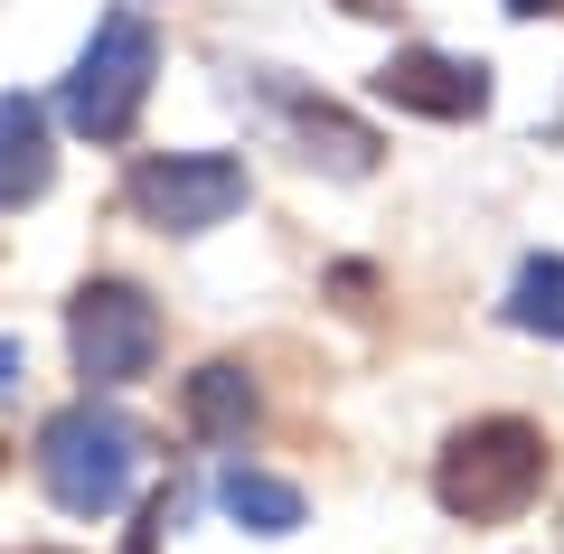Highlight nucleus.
<instances>
[{
    "mask_svg": "<svg viewBox=\"0 0 564 554\" xmlns=\"http://www.w3.org/2000/svg\"><path fill=\"white\" fill-rule=\"evenodd\" d=\"M508 329L564 338V254H536L518 282H508Z\"/></svg>",
    "mask_w": 564,
    "mask_h": 554,
    "instance_id": "obj_10",
    "label": "nucleus"
},
{
    "mask_svg": "<svg viewBox=\"0 0 564 554\" xmlns=\"http://www.w3.org/2000/svg\"><path fill=\"white\" fill-rule=\"evenodd\" d=\"M151 76H161V29L141 20V10H113V20H95V39H85L57 113L76 122L85 141H122L141 122V104H151Z\"/></svg>",
    "mask_w": 564,
    "mask_h": 554,
    "instance_id": "obj_3",
    "label": "nucleus"
},
{
    "mask_svg": "<svg viewBox=\"0 0 564 554\" xmlns=\"http://www.w3.org/2000/svg\"><path fill=\"white\" fill-rule=\"evenodd\" d=\"M20 377H29V357L10 348V338H0V395H10V385H20Z\"/></svg>",
    "mask_w": 564,
    "mask_h": 554,
    "instance_id": "obj_12",
    "label": "nucleus"
},
{
    "mask_svg": "<svg viewBox=\"0 0 564 554\" xmlns=\"http://www.w3.org/2000/svg\"><path fill=\"white\" fill-rule=\"evenodd\" d=\"M180 404H188V433H198V442H245V433H254V414H263L254 377H245L236 357H207L198 377L180 385Z\"/></svg>",
    "mask_w": 564,
    "mask_h": 554,
    "instance_id": "obj_8",
    "label": "nucleus"
},
{
    "mask_svg": "<svg viewBox=\"0 0 564 554\" xmlns=\"http://www.w3.org/2000/svg\"><path fill=\"white\" fill-rule=\"evenodd\" d=\"M161 526H170V498H151V508H141V526H132V545H122V554H151V545H161Z\"/></svg>",
    "mask_w": 564,
    "mask_h": 554,
    "instance_id": "obj_11",
    "label": "nucleus"
},
{
    "mask_svg": "<svg viewBox=\"0 0 564 554\" xmlns=\"http://www.w3.org/2000/svg\"><path fill=\"white\" fill-rule=\"evenodd\" d=\"M217 508L236 517L245 535H292V526H302V489H292V479H273V470H245V460L217 479Z\"/></svg>",
    "mask_w": 564,
    "mask_h": 554,
    "instance_id": "obj_9",
    "label": "nucleus"
},
{
    "mask_svg": "<svg viewBox=\"0 0 564 554\" xmlns=\"http://www.w3.org/2000/svg\"><path fill=\"white\" fill-rule=\"evenodd\" d=\"M122 198H132L141 226H161V236H207V226H226L254 198V178L226 151H151V160H132Z\"/></svg>",
    "mask_w": 564,
    "mask_h": 554,
    "instance_id": "obj_4",
    "label": "nucleus"
},
{
    "mask_svg": "<svg viewBox=\"0 0 564 554\" xmlns=\"http://www.w3.org/2000/svg\"><path fill=\"white\" fill-rule=\"evenodd\" d=\"M339 10H358V20H367V10H386V0H339Z\"/></svg>",
    "mask_w": 564,
    "mask_h": 554,
    "instance_id": "obj_14",
    "label": "nucleus"
},
{
    "mask_svg": "<svg viewBox=\"0 0 564 554\" xmlns=\"http://www.w3.org/2000/svg\"><path fill=\"white\" fill-rule=\"evenodd\" d=\"M66 348H76V377L85 385H141L161 367V311L141 282H85L66 301Z\"/></svg>",
    "mask_w": 564,
    "mask_h": 554,
    "instance_id": "obj_5",
    "label": "nucleus"
},
{
    "mask_svg": "<svg viewBox=\"0 0 564 554\" xmlns=\"http://www.w3.org/2000/svg\"><path fill=\"white\" fill-rule=\"evenodd\" d=\"M508 10H518V20H536V10H564V0H508Z\"/></svg>",
    "mask_w": 564,
    "mask_h": 554,
    "instance_id": "obj_13",
    "label": "nucleus"
},
{
    "mask_svg": "<svg viewBox=\"0 0 564 554\" xmlns=\"http://www.w3.org/2000/svg\"><path fill=\"white\" fill-rule=\"evenodd\" d=\"M536 489H545V433L518 423V414L462 423V433L443 442V460H433V498H443L452 517H470V526L518 517Z\"/></svg>",
    "mask_w": 564,
    "mask_h": 554,
    "instance_id": "obj_2",
    "label": "nucleus"
},
{
    "mask_svg": "<svg viewBox=\"0 0 564 554\" xmlns=\"http://www.w3.org/2000/svg\"><path fill=\"white\" fill-rule=\"evenodd\" d=\"M47 178H57V132H47V104L0 95V207H39Z\"/></svg>",
    "mask_w": 564,
    "mask_h": 554,
    "instance_id": "obj_7",
    "label": "nucleus"
},
{
    "mask_svg": "<svg viewBox=\"0 0 564 554\" xmlns=\"http://www.w3.org/2000/svg\"><path fill=\"white\" fill-rule=\"evenodd\" d=\"M141 479V423L113 414V404H66V414L39 423V489L57 498L66 517H113Z\"/></svg>",
    "mask_w": 564,
    "mask_h": 554,
    "instance_id": "obj_1",
    "label": "nucleus"
},
{
    "mask_svg": "<svg viewBox=\"0 0 564 554\" xmlns=\"http://www.w3.org/2000/svg\"><path fill=\"white\" fill-rule=\"evenodd\" d=\"M377 95L395 113H423V122H470V113H489V66L443 57V47H395L377 66Z\"/></svg>",
    "mask_w": 564,
    "mask_h": 554,
    "instance_id": "obj_6",
    "label": "nucleus"
}]
</instances>
